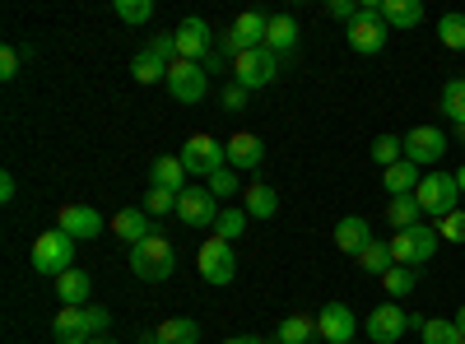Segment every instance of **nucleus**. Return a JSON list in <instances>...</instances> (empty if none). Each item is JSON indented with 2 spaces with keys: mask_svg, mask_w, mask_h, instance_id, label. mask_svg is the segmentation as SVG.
I'll return each mask as SVG.
<instances>
[{
  "mask_svg": "<svg viewBox=\"0 0 465 344\" xmlns=\"http://www.w3.org/2000/svg\"><path fill=\"white\" fill-rule=\"evenodd\" d=\"M131 270H135V280H144V284H163V280L177 270L173 242H168L163 233H149L140 247H131Z\"/></svg>",
  "mask_w": 465,
  "mask_h": 344,
  "instance_id": "f257e3e1",
  "label": "nucleus"
},
{
  "mask_svg": "<svg viewBox=\"0 0 465 344\" xmlns=\"http://www.w3.org/2000/svg\"><path fill=\"white\" fill-rule=\"evenodd\" d=\"M344 37L359 56H377L386 47V37H391V28H386V19H381V0H368V5L359 10V19L344 28Z\"/></svg>",
  "mask_w": 465,
  "mask_h": 344,
  "instance_id": "f03ea898",
  "label": "nucleus"
},
{
  "mask_svg": "<svg viewBox=\"0 0 465 344\" xmlns=\"http://www.w3.org/2000/svg\"><path fill=\"white\" fill-rule=\"evenodd\" d=\"M74 238L70 233H61V228H52V233H43L33 242V270L37 275H52V280H61L65 270H74Z\"/></svg>",
  "mask_w": 465,
  "mask_h": 344,
  "instance_id": "7ed1b4c3",
  "label": "nucleus"
},
{
  "mask_svg": "<svg viewBox=\"0 0 465 344\" xmlns=\"http://www.w3.org/2000/svg\"><path fill=\"white\" fill-rule=\"evenodd\" d=\"M414 201H419V210L423 214H433V219H447L451 210H456V201H460V186H456V172H429L419 182V191H414Z\"/></svg>",
  "mask_w": 465,
  "mask_h": 344,
  "instance_id": "20e7f679",
  "label": "nucleus"
},
{
  "mask_svg": "<svg viewBox=\"0 0 465 344\" xmlns=\"http://www.w3.org/2000/svg\"><path fill=\"white\" fill-rule=\"evenodd\" d=\"M280 80V56L270 52V47H256V52H242L238 61H232V84H242L247 93L265 89V84H275Z\"/></svg>",
  "mask_w": 465,
  "mask_h": 344,
  "instance_id": "39448f33",
  "label": "nucleus"
},
{
  "mask_svg": "<svg viewBox=\"0 0 465 344\" xmlns=\"http://www.w3.org/2000/svg\"><path fill=\"white\" fill-rule=\"evenodd\" d=\"M438 251V228L433 223H414V228H401V233L391 238V260L396 265H423V260H433Z\"/></svg>",
  "mask_w": 465,
  "mask_h": 344,
  "instance_id": "423d86ee",
  "label": "nucleus"
},
{
  "mask_svg": "<svg viewBox=\"0 0 465 344\" xmlns=\"http://www.w3.org/2000/svg\"><path fill=\"white\" fill-rule=\"evenodd\" d=\"M163 84H168V93H173L177 103H205V93H210V74H205L201 61H173Z\"/></svg>",
  "mask_w": 465,
  "mask_h": 344,
  "instance_id": "0eeeda50",
  "label": "nucleus"
},
{
  "mask_svg": "<svg viewBox=\"0 0 465 344\" xmlns=\"http://www.w3.org/2000/svg\"><path fill=\"white\" fill-rule=\"evenodd\" d=\"M201 280L205 284H214V289H223V284H232L238 280V256H232V242H223V238H210V242H201Z\"/></svg>",
  "mask_w": 465,
  "mask_h": 344,
  "instance_id": "6e6552de",
  "label": "nucleus"
},
{
  "mask_svg": "<svg viewBox=\"0 0 465 344\" xmlns=\"http://www.w3.org/2000/svg\"><path fill=\"white\" fill-rule=\"evenodd\" d=\"M182 163H186V172H196V177H214L219 168H228V149L214 135H191L182 144Z\"/></svg>",
  "mask_w": 465,
  "mask_h": 344,
  "instance_id": "1a4fd4ad",
  "label": "nucleus"
},
{
  "mask_svg": "<svg viewBox=\"0 0 465 344\" xmlns=\"http://www.w3.org/2000/svg\"><path fill=\"white\" fill-rule=\"evenodd\" d=\"M177 61H205L219 43H214V28L205 24V19H196V15H191V19H182L177 24Z\"/></svg>",
  "mask_w": 465,
  "mask_h": 344,
  "instance_id": "9d476101",
  "label": "nucleus"
},
{
  "mask_svg": "<svg viewBox=\"0 0 465 344\" xmlns=\"http://www.w3.org/2000/svg\"><path fill=\"white\" fill-rule=\"evenodd\" d=\"M317 335H322L326 344H354V335H359L354 308H349V302H326L322 317H317Z\"/></svg>",
  "mask_w": 465,
  "mask_h": 344,
  "instance_id": "9b49d317",
  "label": "nucleus"
},
{
  "mask_svg": "<svg viewBox=\"0 0 465 344\" xmlns=\"http://www.w3.org/2000/svg\"><path fill=\"white\" fill-rule=\"evenodd\" d=\"M177 219L191 228H214L219 210H214V191L210 186H186L177 196Z\"/></svg>",
  "mask_w": 465,
  "mask_h": 344,
  "instance_id": "f8f14e48",
  "label": "nucleus"
},
{
  "mask_svg": "<svg viewBox=\"0 0 465 344\" xmlns=\"http://www.w3.org/2000/svg\"><path fill=\"white\" fill-rule=\"evenodd\" d=\"M405 330H410V312L401 308V302H381V308H372V317H368V339L372 344H396Z\"/></svg>",
  "mask_w": 465,
  "mask_h": 344,
  "instance_id": "ddd939ff",
  "label": "nucleus"
},
{
  "mask_svg": "<svg viewBox=\"0 0 465 344\" xmlns=\"http://www.w3.org/2000/svg\"><path fill=\"white\" fill-rule=\"evenodd\" d=\"M442 154H447V135L438 131V126H414L410 135H405V159L410 163H442Z\"/></svg>",
  "mask_w": 465,
  "mask_h": 344,
  "instance_id": "4468645a",
  "label": "nucleus"
},
{
  "mask_svg": "<svg viewBox=\"0 0 465 344\" xmlns=\"http://www.w3.org/2000/svg\"><path fill=\"white\" fill-rule=\"evenodd\" d=\"M61 233H70L74 242H84V238H98L103 233V214L89 210V205H61Z\"/></svg>",
  "mask_w": 465,
  "mask_h": 344,
  "instance_id": "2eb2a0df",
  "label": "nucleus"
},
{
  "mask_svg": "<svg viewBox=\"0 0 465 344\" xmlns=\"http://www.w3.org/2000/svg\"><path fill=\"white\" fill-rule=\"evenodd\" d=\"M112 233L122 238V242H131V247H140L149 233H159V228L149 223V214H144V210L126 205V210H116V214H112Z\"/></svg>",
  "mask_w": 465,
  "mask_h": 344,
  "instance_id": "dca6fc26",
  "label": "nucleus"
},
{
  "mask_svg": "<svg viewBox=\"0 0 465 344\" xmlns=\"http://www.w3.org/2000/svg\"><path fill=\"white\" fill-rule=\"evenodd\" d=\"M265 33H270V15H261V10H242L238 19H232V43H238L242 52L265 47Z\"/></svg>",
  "mask_w": 465,
  "mask_h": 344,
  "instance_id": "f3484780",
  "label": "nucleus"
},
{
  "mask_svg": "<svg viewBox=\"0 0 465 344\" xmlns=\"http://www.w3.org/2000/svg\"><path fill=\"white\" fill-rule=\"evenodd\" d=\"M223 149H228V168H232V172H256L261 159H265V144H261L256 135H247V131L232 135Z\"/></svg>",
  "mask_w": 465,
  "mask_h": 344,
  "instance_id": "a211bd4d",
  "label": "nucleus"
},
{
  "mask_svg": "<svg viewBox=\"0 0 465 344\" xmlns=\"http://www.w3.org/2000/svg\"><path fill=\"white\" fill-rule=\"evenodd\" d=\"M56 293H61V308H89V293H94V280H89V270H65L61 280H56Z\"/></svg>",
  "mask_w": 465,
  "mask_h": 344,
  "instance_id": "6ab92c4d",
  "label": "nucleus"
},
{
  "mask_svg": "<svg viewBox=\"0 0 465 344\" xmlns=\"http://www.w3.org/2000/svg\"><path fill=\"white\" fill-rule=\"evenodd\" d=\"M149 177H153V186H163V191H173V196H182L186 191V163H182V154H163V159H153V168H149Z\"/></svg>",
  "mask_w": 465,
  "mask_h": 344,
  "instance_id": "aec40b11",
  "label": "nucleus"
},
{
  "mask_svg": "<svg viewBox=\"0 0 465 344\" xmlns=\"http://www.w3.org/2000/svg\"><path fill=\"white\" fill-rule=\"evenodd\" d=\"M368 242H372V228H368L359 214H349V219L335 223V247H340L344 256H359Z\"/></svg>",
  "mask_w": 465,
  "mask_h": 344,
  "instance_id": "412c9836",
  "label": "nucleus"
},
{
  "mask_svg": "<svg viewBox=\"0 0 465 344\" xmlns=\"http://www.w3.org/2000/svg\"><path fill=\"white\" fill-rule=\"evenodd\" d=\"M265 47L275 52L280 61L298 47V19L293 15H270V33H265Z\"/></svg>",
  "mask_w": 465,
  "mask_h": 344,
  "instance_id": "4be33fe9",
  "label": "nucleus"
},
{
  "mask_svg": "<svg viewBox=\"0 0 465 344\" xmlns=\"http://www.w3.org/2000/svg\"><path fill=\"white\" fill-rule=\"evenodd\" d=\"M242 210L252 219H275L280 214V196H275V186H265V182H252L242 191Z\"/></svg>",
  "mask_w": 465,
  "mask_h": 344,
  "instance_id": "5701e85b",
  "label": "nucleus"
},
{
  "mask_svg": "<svg viewBox=\"0 0 465 344\" xmlns=\"http://www.w3.org/2000/svg\"><path fill=\"white\" fill-rule=\"evenodd\" d=\"M386 28H419L423 24V0H381Z\"/></svg>",
  "mask_w": 465,
  "mask_h": 344,
  "instance_id": "b1692460",
  "label": "nucleus"
},
{
  "mask_svg": "<svg viewBox=\"0 0 465 344\" xmlns=\"http://www.w3.org/2000/svg\"><path fill=\"white\" fill-rule=\"evenodd\" d=\"M419 182H423V172H419V163H410V159H401L396 168L381 172V186L391 191V196H414Z\"/></svg>",
  "mask_w": 465,
  "mask_h": 344,
  "instance_id": "393cba45",
  "label": "nucleus"
},
{
  "mask_svg": "<svg viewBox=\"0 0 465 344\" xmlns=\"http://www.w3.org/2000/svg\"><path fill=\"white\" fill-rule=\"evenodd\" d=\"M312 335H317V317H302V312L284 317V321H280V330H275V339H280V344H312Z\"/></svg>",
  "mask_w": 465,
  "mask_h": 344,
  "instance_id": "a878e982",
  "label": "nucleus"
},
{
  "mask_svg": "<svg viewBox=\"0 0 465 344\" xmlns=\"http://www.w3.org/2000/svg\"><path fill=\"white\" fill-rule=\"evenodd\" d=\"M354 260H359V270H363V275H386V270L396 265V260H391V242H377V238H372Z\"/></svg>",
  "mask_w": 465,
  "mask_h": 344,
  "instance_id": "bb28decb",
  "label": "nucleus"
},
{
  "mask_svg": "<svg viewBox=\"0 0 465 344\" xmlns=\"http://www.w3.org/2000/svg\"><path fill=\"white\" fill-rule=\"evenodd\" d=\"M153 335H159V344H201V326L191 321V317H173V321H163Z\"/></svg>",
  "mask_w": 465,
  "mask_h": 344,
  "instance_id": "cd10ccee",
  "label": "nucleus"
},
{
  "mask_svg": "<svg viewBox=\"0 0 465 344\" xmlns=\"http://www.w3.org/2000/svg\"><path fill=\"white\" fill-rule=\"evenodd\" d=\"M419 219H423V210H419L414 196H391V205H386V223H396V233L401 228H414Z\"/></svg>",
  "mask_w": 465,
  "mask_h": 344,
  "instance_id": "c85d7f7f",
  "label": "nucleus"
},
{
  "mask_svg": "<svg viewBox=\"0 0 465 344\" xmlns=\"http://www.w3.org/2000/svg\"><path fill=\"white\" fill-rule=\"evenodd\" d=\"M401 159H405V140H401V135H377V140H372V163H377L381 172L396 168Z\"/></svg>",
  "mask_w": 465,
  "mask_h": 344,
  "instance_id": "c756f323",
  "label": "nucleus"
},
{
  "mask_svg": "<svg viewBox=\"0 0 465 344\" xmlns=\"http://www.w3.org/2000/svg\"><path fill=\"white\" fill-rule=\"evenodd\" d=\"M131 74H135L140 84H159V80H168V61H159V56L144 47V52L131 61Z\"/></svg>",
  "mask_w": 465,
  "mask_h": 344,
  "instance_id": "7c9ffc66",
  "label": "nucleus"
},
{
  "mask_svg": "<svg viewBox=\"0 0 465 344\" xmlns=\"http://www.w3.org/2000/svg\"><path fill=\"white\" fill-rule=\"evenodd\" d=\"M247 223H252L247 210H219V219H214V238L232 242V238H242V233H247Z\"/></svg>",
  "mask_w": 465,
  "mask_h": 344,
  "instance_id": "2f4dec72",
  "label": "nucleus"
},
{
  "mask_svg": "<svg viewBox=\"0 0 465 344\" xmlns=\"http://www.w3.org/2000/svg\"><path fill=\"white\" fill-rule=\"evenodd\" d=\"M140 210H144L149 219H168V214H177V196H173V191H163V186H149Z\"/></svg>",
  "mask_w": 465,
  "mask_h": 344,
  "instance_id": "473e14b6",
  "label": "nucleus"
},
{
  "mask_svg": "<svg viewBox=\"0 0 465 344\" xmlns=\"http://www.w3.org/2000/svg\"><path fill=\"white\" fill-rule=\"evenodd\" d=\"M442 112L456 126H465V80H447L442 84Z\"/></svg>",
  "mask_w": 465,
  "mask_h": 344,
  "instance_id": "72a5a7b5",
  "label": "nucleus"
},
{
  "mask_svg": "<svg viewBox=\"0 0 465 344\" xmlns=\"http://www.w3.org/2000/svg\"><path fill=\"white\" fill-rule=\"evenodd\" d=\"M438 37H442V47L465 52V15H442L438 19Z\"/></svg>",
  "mask_w": 465,
  "mask_h": 344,
  "instance_id": "f704fd0d",
  "label": "nucleus"
},
{
  "mask_svg": "<svg viewBox=\"0 0 465 344\" xmlns=\"http://www.w3.org/2000/svg\"><path fill=\"white\" fill-rule=\"evenodd\" d=\"M381 284H386V293H391V298H405V293H414L419 275L410 270V265H391V270L381 275Z\"/></svg>",
  "mask_w": 465,
  "mask_h": 344,
  "instance_id": "c9c22d12",
  "label": "nucleus"
},
{
  "mask_svg": "<svg viewBox=\"0 0 465 344\" xmlns=\"http://www.w3.org/2000/svg\"><path fill=\"white\" fill-rule=\"evenodd\" d=\"M423 344H465V330L456 321H429L423 326Z\"/></svg>",
  "mask_w": 465,
  "mask_h": 344,
  "instance_id": "e433bc0d",
  "label": "nucleus"
},
{
  "mask_svg": "<svg viewBox=\"0 0 465 344\" xmlns=\"http://www.w3.org/2000/svg\"><path fill=\"white\" fill-rule=\"evenodd\" d=\"M205 186L214 191V201H228V196H238V191H247V186L238 182V172H232V168H219L214 177H205Z\"/></svg>",
  "mask_w": 465,
  "mask_h": 344,
  "instance_id": "4c0bfd02",
  "label": "nucleus"
},
{
  "mask_svg": "<svg viewBox=\"0 0 465 344\" xmlns=\"http://www.w3.org/2000/svg\"><path fill=\"white\" fill-rule=\"evenodd\" d=\"M116 19H126V24H149L153 19V0H116Z\"/></svg>",
  "mask_w": 465,
  "mask_h": 344,
  "instance_id": "58836bf2",
  "label": "nucleus"
},
{
  "mask_svg": "<svg viewBox=\"0 0 465 344\" xmlns=\"http://www.w3.org/2000/svg\"><path fill=\"white\" fill-rule=\"evenodd\" d=\"M107 326H112V312L103 308V302H89L84 308V335L98 339V335H107Z\"/></svg>",
  "mask_w": 465,
  "mask_h": 344,
  "instance_id": "ea45409f",
  "label": "nucleus"
},
{
  "mask_svg": "<svg viewBox=\"0 0 465 344\" xmlns=\"http://www.w3.org/2000/svg\"><path fill=\"white\" fill-rule=\"evenodd\" d=\"M56 335H84V308H61L52 321Z\"/></svg>",
  "mask_w": 465,
  "mask_h": 344,
  "instance_id": "a19ab883",
  "label": "nucleus"
},
{
  "mask_svg": "<svg viewBox=\"0 0 465 344\" xmlns=\"http://www.w3.org/2000/svg\"><path fill=\"white\" fill-rule=\"evenodd\" d=\"M438 238L442 242H465V210H451L447 219H438Z\"/></svg>",
  "mask_w": 465,
  "mask_h": 344,
  "instance_id": "79ce46f5",
  "label": "nucleus"
},
{
  "mask_svg": "<svg viewBox=\"0 0 465 344\" xmlns=\"http://www.w3.org/2000/svg\"><path fill=\"white\" fill-rule=\"evenodd\" d=\"M28 56H33L28 47H15V43H10L5 52H0V80H15V74H19V65H24Z\"/></svg>",
  "mask_w": 465,
  "mask_h": 344,
  "instance_id": "37998d69",
  "label": "nucleus"
},
{
  "mask_svg": "<svg viewBox=\"0 0 465 344\" xmlns=\"http://www.w3.org/2000/svg\"><path fill=\"white\" fill-rule=\"evenodd\" d=\"M149 52L159 56V61H168V65H173V61H177V37H173V33H159V37H149Z\"/></svg>",
  "mask_w": 465,
  "mask_h": 344,
  "instance_id": "c03bdc74",
  "label": "nucleus"
},
{
  "mask_svg": "<svg viewBox=\"0 0 465 344\" xmlns=\"http://www.w3.org/2000/svg\"><path fill=\"white\" fill-rule=\"evenodd\" d=\"M326 10H331V19H344V24H354L363 5H354V0H331V5H326Z\"/></svg>",
  "mask_w": 465,
  "mask_h": 344,
  "instance_id": "a18cd8bd",
  "label": "nucleus"
},
{
  "mask_svg": "<svg viewBox=\"0 0 465 344\" xmlns=\"http://www.w3.org/2000/svg\"><path fill=\"white\" fill-rule=\"evenodd\" d=\"M223 107H228V112H242V107H247V89H242V84H228V89H223Z\"/></svg>",
  "mask_w": 465,
  "mask_h": 344,
  "instance_id": "49530a36",
  "label": "nucleus"
},
{
  "mask_svg": "<svg viewBox=\"0 0 465 344\" xmlns=\"http://www.w3.org/2000/svg\"><path fill=\"white\" fill-rule=\"evenodd\" d=\"M201 65H205V74H219V70H223V65H228V56H223V52H219V47H214V52H210V56H205V61H201Z\"/></svg>",
  "mask_w": 465,
  "mask_h": 344,
  "instance_id": "de8ad7c7",
  "label": "nucleus"
},
{
  "mask_svg": "<svg viewBox=\"0 0 465 344\" xmlns=\"http://www.w3.org/2000/svg\"><path fill=\"white\" fill-rule=\"evenodd\" d=\"M15 191H19L15 172H0V201H15Z\"/></svg>",
  "mask_w": 465,
  "mask_h": 344,
  "instance_id": "09e8293b",
  "label": "nucleus"
},
{
  "mask_svg": "<svg viewBox=\"0 0 465 344\" xmlns=\"http://www.w3.org/2000/svg\"><path fill=\"white\" fill-rule=\"evenodd\" d=\"M451 321H456V326L465 330V302H460V308H456V317H451Z\"/></svg>",
  "mask_w": 465,
  "mask_h": 344,
  "instance_id": "8fccbe9b",
  "label": "nucleus"
},
{
  "mask_svg": "<svg viewBox=\"0 0 465 344\" xmlns=\"http://www.w3.org/2000/svg\"><path fill=\"white\" fill-rule=\"evenodd\" d=\"M456 186H460V196H465V163L456 168Z\"/></svg>",
  "mask_w": 465,
  "mask_h": 344,
  "instance_id": "3c124183",
  "label": "nucleus"
},
{
  "mask_svg": "<svg viewBox=\"0 0 465 344\" xmlns=\"http://www.w3.org/2000/svg\"><path fill=\"white\" fill-rule=\"evenodd\" d=\"M140 344H159V335H153V330H144V335H140Z\"/></svg>",
  "mask_w": 465,
  "mask_h": 344,
  "instance_id": "603ef678",
  "label": "nucleus"
},
{
  "mask_svg": "<svg viewBox=\"0 0 465 344\" xmlns=\"http://www.w3.org/2000/svg\"><path fill=\"white\" fill-rule=\"evenodd\" d=\"M223 344H256V339H247V335H232V339H223Z\"/></svg>",
  "mask_w": 465,
  "mask_h": 344,
  "instance_id": "864d4df0",
  "label": "nucleus"
},
{
  "mask_svg": "<svg viewBox=\"0 0 465 344\" xmlns=\"http://www.w3.org/2000/svg\"><path fill=\"white\" fill-rule=\"evenodd\" d=\"M89 344H116V339H107V335H98V339H89Z\"/></svg>",
  "mask_w": 465,
  "mask_h": 344,
  "instance_id": "5fc2aeb1",
  "label": "nucleus"
},
{
  "mask_svg": "<svg viewBox=\"0 0 465 344\" xmlns=\"http://www.w3.org/2000/svg\"><path fill=\"white\" fill-rule=\"evenodd\" d=\"M456 140H460V144H465V126H456Z\"/></svg>",
  "mask_w": 465,
  "mask_h": 344,
  "instance_id": "6e6d98bb",
  "label": "nucleus"
},
{
  "mask_svg": "<svg viewBox=\"0 0 465 344\" xmlns=\"http://www.w3.org/2000/svg\"><path fill=\"white\" fill-rule=\"evenodd\" d=\"M256 344H280V339H256Z\"/></svg>",
  "mask_w": 465,
  "mask_h": 344,
  "instance_id": "4d7b16f0",
  "label": "nucleus"
}]
</instances>
